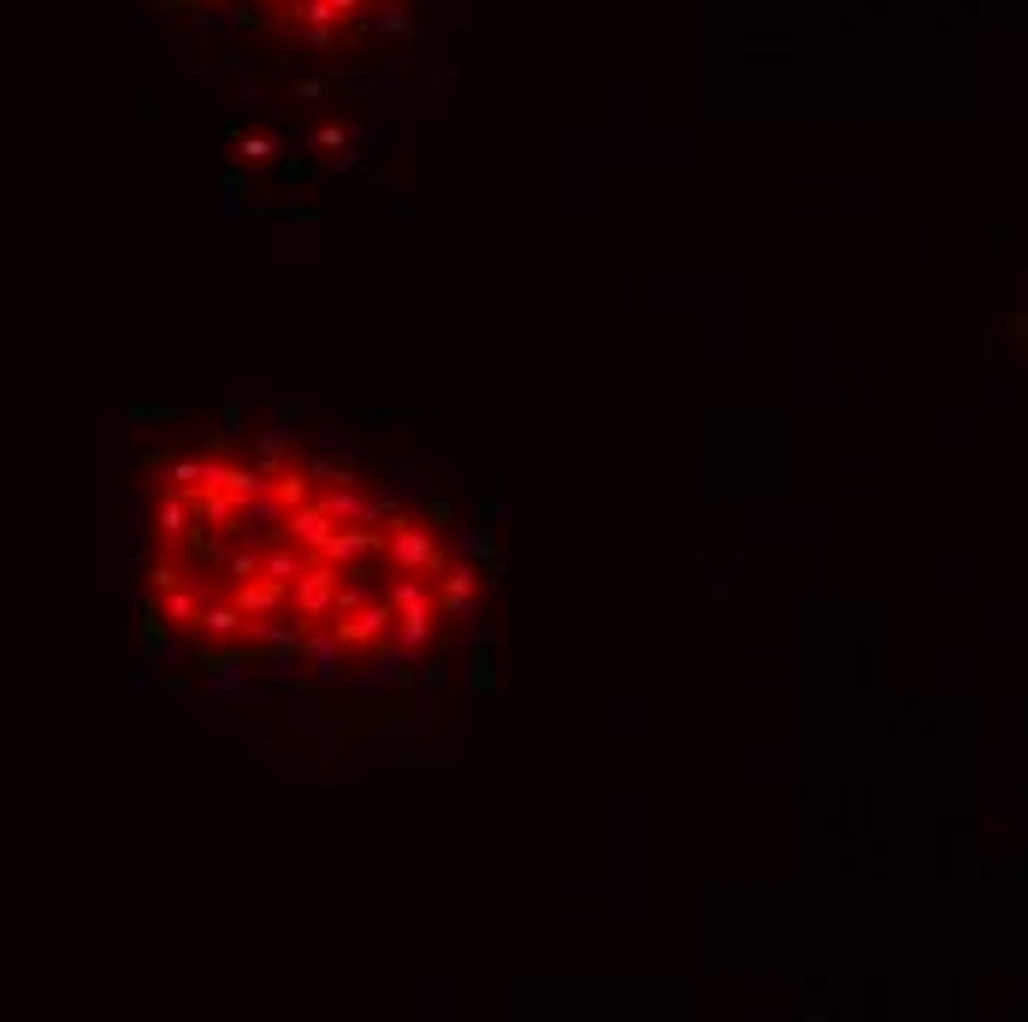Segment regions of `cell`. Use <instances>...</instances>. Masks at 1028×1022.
Instances as JSON below:
<instances>
[{"label":"cell","mask_w":1028,"mask_h":1022,"mask_svg":"<svg viewBox=\"0 0 1028 1022\" xmlns=\"http://www.w3.org/2000/svg\"><path fill=\"white\" fill-rule=\"evenodd\" d=\"M148 621L201 668L379 674L455 603L438 514L379 473L278 438H219L154 467Z\"/></svg>","instance_id":"6da1fadb"}]
</instances>
